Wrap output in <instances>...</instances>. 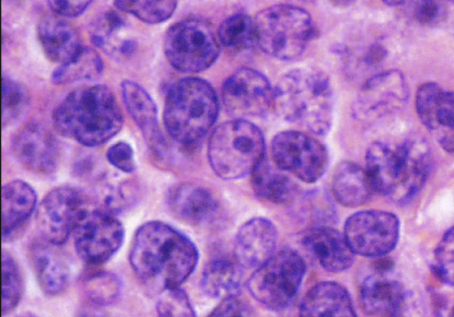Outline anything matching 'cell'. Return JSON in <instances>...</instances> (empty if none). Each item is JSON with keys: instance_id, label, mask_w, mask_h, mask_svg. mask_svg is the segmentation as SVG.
<instances>
[{"instance_id": "obj_1", "label": "cell", "mask_w": 454, "mask_h": 317, "mask_svg": "<svg viewBox=\"0 0 454 317\" xmlns=\"http://www.w3.org/2000/svg\"><path fill=\"white\" fill-rule=\"evenodd\" d=\"M194 243L165 222L139 227L131 246L130 264L142 285L153 293L180 288L198 263Z\"/></svg>"}, {"instance_id": "obj_2", "label": "cell", "mask_w": 454, "mask_h": 317, "mask_svg": "<svg viewBox=\"0 0 454 317\" xmlns=\"http://www.w3.org/2000/svg\"><path fill=\"white\" fill-rule=\"evenodd\" d=\"M432 168V154L422 139L399 145L372 144L366 154V172L372 190L406 204L423 189Z\"/></svg>"}, {"instance_id": "obj_3", "label": "cell", "mask_w": 454, "mask_h": 317, "mask_svg": "<svg viewBox=\"0 0 454 317\" xmlns=\"http://www.w3.org/2000/svg\"><path fill=\"white\" fill-rule=\"evenodd\" d=\"M56 131L86 147L106 144L121 131L123 115L114 92L105 85L80 87L53 112Z\"/></svg>"}, {"instance_id": "obj_4", "label": "cell", "mask_w": 454, "mask_h": 317, "mask_svg": "<svg viewBox=\"0 0 454 317\" xmlns=\"http://www.w3.org/2000/svg\"><path fill=\"white\" fill-rule=\"evenodd\" d=\"M274 107L290 123L313 134H328L333 115L328 76L313 68L290 70L274 88Z\"/></svg>"}, {"instance_id": "obj_5", "label": "cell", "mask_w": 454, "mask_h": 317, "mask_svg": "<svg viewBox=\"0 0 454 317\" xmlns=\"http://www.w3.org/2000/svg\"><path fill=\"white\" fill-rule=\"evenodd\" d=\"M219 112L216 92L208 82L186 77L169 89L164 122L168 133L184 147L201 142L215 123Z\"/></svg>"}, {"instance_id": "obj_6", "label": "cell", "mask_w": 454, "mask_h": 317, "mask_svg": "<svg viewBox=\"0 0 454 317\" xmlns=\"http://www.w3.org/2000/svg\"><path fill=\"white\" fill-rule=\"evenodd\" d=\"M207 157L218 178L237 180L252 172L265 158L261 129L247 120H232L215 128L208 140Z\"/></svg>"}, {"instance_id": "obj_7", "label": "cell", "mask_w": 454, "mask_h": 317, "mask_svg": "<svg viewBox=\"0 0 454 317\" xmlns=\"http://www.w3.org/2000/svg\"><path fill=\"white\" fill-rule=\"evenodd\" d=\"M254 23L261 50L282 61L294 60L304 53L316 34L311 16L294 5L263 9Z\"/></svg>"}, {"instance_id": "obj_8", "label": "cell", "mask_w": 454, "mask_h": 317, "mask_svg": "<svg viewBox=\"0 0 454 317\" xmlns=\"http://www.w3.org/2000/svg\"><path fill=\"white\" fill-rule=\"evenodd\" d=\"M164 48L174 68L184 74H196L204 72L217 60L220 41L211 22L202 18H188L168 30Z\"/></svg>"}, {"instance_id": "obj_9", "label": "cell", "mask_w": 454, "mask_h": 317, "mask_svg": "<svg viewBox=\"0 0 454 317\" xmlns=\"http://www.w3.org/2000/svg\"><path fill=\"white\" fill-rule=\"evenodd\" d=\"M306 273L302 257L294 250L275 253L255 268L248 281L252 297L263 307L282 311L293 302Z\"/></svg>"}, {"instance_id": "obj_10", "label": "cell", "mask_w": 454, "mask_h": 317, "mask_svg": "<svg viewBox=\"0 0 454 317\" xmlns=\"http://www.w3.org/2000/svg\"><path fill=\"white\" fill-rule=\"evenodd\" d=\"M271 150L274 163L279 170L308 184L317 182L329 166L327 147L307 133H278L272 140Z\"/></svg>"}, {"instance_id": "obj_11", "label": "cell", "mask_w": 454, "mask_h": 317, "mask_svg": "<svg viewBox=\"0 0 454 317\" xmlns=\"http://www.w3.org/2000/svg\"><path fill=\"white\" fill-rule=\"evenodd\" d=\"M86 196L71 186H60L43 199L37 226L43 241L64 244L89 213Z\"/></svg>"}, {"instance_id": "obj_12", "label": "cell", "mask_w": 454, "mask_h": 317, "mask_svg": "<svg viewBox=\"0 0 454 317\" xmlns=\"http://www.w3.org/2000/svg\"><path fill=\"white\" fill-rule=\"evenodd\" d=\"M344 236L355 254L381 258L393 251L397 245L400 221L388 211H358L346 221Z\"/></svg>"}, {"instance_id": "obj_13", "label": "cell", "mask_w": 454, "mask_h": 317, "mask_svg": "<svg viewBox=\"0 0 454 317\" xmlns=\"http://www.w3.org/2000/svg\"><path fill=\"white\" fill-rule=\"evenodd\" d=\"M124 240L121 221L106 210H89L74 231L75 250L89 265L106 263L119 251Z\"/></svg>"}, {"instance_id": "obj_14", "label": "cell", "mask_w": 454, "mask_h": 317, "mask_svg": "<svg viewBox=\"0 0 454 317\" xmlns=\"http://www.w3.org/2000/svg\"><path fill=\"white\" fill-rule=\"evenodd\" d=\"M223 101L227 112L238 120L264 116L274 106V89L258 70L244 67L225 81Z\"/></svg>"}, {"instance_id": "obj_15", "label": "cell", "mask_w": 454, "mask_h": 317, "mask_svg": "<svg viewBox=\"0 0 454 317\" xmlns=\"http://www.w3.org/2000/svg\"><path fill=\"white\" fill-rule=\"evenodd\" d=\"M409 96V86L403 74L389 70L366 82L354 104V115L362 122H375L401 110Z\"/></svg>"}, {"instance_id": "obj_16", "label": "cell", "mask_w": 454, "mask_h": 317, "mask_svg": "<svg viewBox=\"0 0 454 317\" xmlns=\"http://www.w3.org/2000/svg\"><path fill=\"white\" fill-rule=\"evenodd\" d=\"M416 112L421 123L444 150L454 154V91L434 82L418 89Z\"/></svg>"}, {"instance_id": "obj_17", "label": "cell", "mask_w": 454, "mask_h": 317, "mask_svg": "<svg viewBox=\"0 0 454 317\" xmlns=\"http://www.w3.org/2000/svg\"><path fill=\"white\" fill-rule=\"evenodd\" d=\"M13 151L23 167L39 174L53 172L60 160L59 143L49 129L37 123L20 129L13 140Z\"/></svg>"}, {"instance_id": "obj_18", "label": "cell", "mask_w": 454, "mask_h": 317, "mask_svg": "<svg viewBox=\"0 0 454 317\" xmlns=\"http://www.w3.org/2000/svg\"><path fill=\"white\" fill-rule=\"evenodd\" d=\"M167 202L172 215L192 226H212L220 214L215 195L195 183H182L171 187Z\"/></svg>"}, {"instance_id": "obj_19", "label": "cell", "mask_w": 454, "mask_h": 317, "mask_svg": "<svg viewBox=\"0 0 454 317\" xmlns=\"http://www.w3.org/2000/svg\"><path fill=\"white\" fill-rule=\"evenodd\" d=\"M278 231L264 218H254L244 223L237 234L235 254L242 267L258 268L275 254Z\"/></svg>"}, {"instance_id": "obj_20", "label": "cell", "mask_w": 454, "mask_h": 317, "mask_svg": "<svg viewBox=\"0 0 454 317\" xmlns=\"http://www.w3.org/2000/svg\"><path fill=\"white\" fill-rule=\"evenodd\" d=\"M90 36L98 49L118 61L131 57L137 48L132 28L119 11L104 12L93 20Z\"/></svg>"}, {"instance_id": "obj_21", "label": "cell", "mask_w": 454, "mask_h": 317, "mask_svg": "<svg viewBox=\"0 0 454 317\" xmlns=\"http://www.w3.org/2000/svg\"><path fill=\"white\" fill-rule=\"evenodd\" d=\"M302 246L325 272L339 273L350 268L355 253L344 234L327 226L312 228L301 239Z\"/></svg>"}, {"instance_id": "obj_22", "label": "cell", "mask_w": 454, "mask_h": 317, "mask_svg": "<svg viewBox=\"0 0 454 317\" xmlns=\"http://www.w3.org/2000/svg\"><path fill=\"white\" fill-rule=\"evenodd\" d=\"M360 303L372 317H403L406 297L403 286L387 273H378L366 278L360 288Z\"/></svg>"}, {"instance_id": "obj_23", "label": "cell", "mask_w": 454, "mask_h": 317, "mask_svg": "<svg viewBox=\"0 0 454 317\" xmlns=\"http://www.w3.org/2000/svg\"><path fill=\"white\" fill-rule=\"evenodd\" d=\"M29 255L35 275L44 295H63L71 281V268L56 245L45 241L34 242Z\"/></svg>"}, {"instance_id": "obj_24", "label": "cell", "mask_w": 454, "mask_h": 317, "mask_svg": "<svg viewBox=\"0 0 454 317\" xmlns=\"http://www.w3.org/2000/svg\"><path fill=\"white\" fill-rule=\"evenodd\" d=\"M121 92L126 109L141 129L151 149L159 156L166 151V143L158 122V109L153 99L141 86L131 80L121 84Z\"/></svg>"}, {"instance_id": "obj_25", "label": "cell", "mask_w": 454, "mask_h": 317, "mask_svg": "<svg viewBox=\"0 0 454 317\" xmlns=\"http://www.w3.org/2000/svg\"><path fill=\"white\" fill-rule=\"evenodd\" d=\"M38 38L45 56L60 66L72 61L84 48L77 30L71 23L56 15L41 19Z\"/></svg>"}, {"instance_id": "obj_26", "label": "cell", "mask_w": 454, "mask_h": 317, "mask_svg": "<svg viewBox=\"0 0 454 317\" xmlns=\"http://www.w3.org/2000/svg\"><path fill=\"white\" fill-rule=\"evenodd\" d=\"M37 206V194L33 187L21 180L7 183L3 187V239L18 238Z\"/></svg>"}, {"instance_id": "obj_27", "label": "cell", "mask_w": 454, "mask_h": 317, "mask_svg": "<svg viewBox=\"0 0 454 317\" xmlns=\"http://www.w3.org/2000/svg\"><path fill=\"white\" fill-rule=\"evenodd\" d=\"M300 317H357L348 292L334 281H322L309 290Z\"/></svg>"}, {"instance_id": "obj_28", "label": "cell", "mask_w": 454, "mask_h": 317, "mask_svg": "<svg viewBox=\"0 0 454 317\" xmlns=\"http://www.w3.org/2000/svg\"><path fill=\"white\" fill-rule=\"evenodd\" d=\"M253 191L263 201L288 205L296 201L299 186L266 157L251 174Z\"/></svg>"}, {"instance_id": "obj_29", "label": "cell", "mask_w": 454, "mask_h": 317, "mask_svg": "<svg viewBox=\"0 0 454 317\" xmlns=\"http://www.w3.org/2000/svg\"><path fill=\"white\" fill-rule=\"evenodd\" d=\"M332 192L337 202L348 208L366 204L372 190L367 172L353 162H344L336 168L332 179Z\"/></svg>"}, {"instance_id": "obj_30", "label": "cell", "mask_w": 454, "mask_h": 317, "mask_svg": "<svg viewBox=\"0 0 454 317\" xmlns=\"http://www.w3.org/2000/svg\"><path fill=\"white\" fill-rule=\"evenodd\" d=\"M242 284V266L238 261L217 258L204 268L201 286L209 297L221 300L237 297Z\"/></svg>"}, {"instance_id": "obj_31", "label": "cell", "mask_w": 454, "mask_h": 317, "mask_svg": "<svg viewBox=\"0 0 454 317\" xmlns=\"http://www.w3.org/2000/svg\"><path fill=\"white\" fill-rule=\"evenodd\" d=\"M104 70V63L99 53L91 48H83L72 61L58 67L51 80L55 85H67L81 81L98 79Z\"/></svg>"}, {"instance_id": "obj_32", "label": "cell", "mask_w": 454, "mask_h": 317, "mask_svg": "<svg viewBox=\"0 0 454 317\" xmlns=\"http://www.w3.org/2000/svg\"><path fill=\"white\" fill-rule=\"evenodd\" d=\"M217 33L220 43L234 54L250 52L258 45L254 20L247 14L226 19Z\"/></svg>"}, {"instance_id": "obj_33", "label": "cell", "mask_w": 454, "mask_h": 317, "mask_svg": "<svg viewBox=\"0 0 454 317\" xmlns=\"http://www.w3.org/2000/svg\"><path fill=\"white\" fill-rule=\"evenodd\" d=\"M83 289L90 304L102 308L116 303L121 295L120 279L106 272H98L85 277Z\"/></svg>"}, {"instance_id": "obj_34", "label": "cell", "mask_w": 454, "mask_h": 317, "mask_svg": "<svg viewBox=\"0 0 454 317\" xmlns=\"http://www.w3.org/2000/svg\"><path fill=\"white\" fill-rule=\"evenodd\" d=\"M29 92L19 82L4 76L3 79V124L8 127L16 123L29 105Z\"/></svg>"}, {"instance_id": "obj_35", "label": "cell", "mask_w": 454, "mask_h": 317, "mask_svg": "<svg viewBox=\"0 0 454 317\" xmlns=\"http://www.w3.org/2000/svg\"><path fill=\"white\" fill-rule=\"evenodd\" d=\"M3 311L10 314L18 307L23 295V279L13 257L6 251L3 254Z\"/></svg>"}, {"instance_id": "obj_36", "label": "cell", "mask_w": 454, "mask_h": 317, "mask_svg": "<svg viewBox=\"0 0 454 317\" xmlns=\"http://www.w3.org/2000/svg\"><path fill=\"white\" fill-rule=\"evenodd\" d=\"M114 6L125 13L132 14L149 25L168 20L176 12L177 2H114Z\"/></svg>"}, {"instance_id": "obj_37", "label": "cell", "mask_w": 454, "mask_h": 317, "mask_svg": "<svg viewBox=\"0 0 454 317\" xmlns=\"http://www.w3.org/2000/svg\"><path fill=\"white\" fill-rule=\"evenodd\" d=\"M157 312L159 317H196L189 297L180 288L160 293Z\"/></svg>"}, {"instance_id": "obj_38", "label": "cell", "mask_w": 454, "mask_h": 317, "mask_svg": "<svg viewBox=\"0 0 454 317\" xmlns=\"http://www.w3.org/2000/svg\"><path fill=\"white\" fill-rule=\"evenodd\" d=\"M434 269L440 280L454 287V226L446 232L437 245Z\"/></svg>"}, {"instance_id": "obj_39", "label": "cell", "mask_w": 454, "mask_h": 317, "mask_svg": "<svg viewBox=\"0 0 454 317\" xmlns=\"http://www.w3.org/2000/svg\"><path fill=\"white\" fill-rule=\"evenodd\" d=\"M106 156L113 167L124 173H133L137 169L134 150L129 144H114L108 149Z\"/></svg>"}, {"instance_id": "obj_40", "label": "cell", "mask_w": 454, "mask_h": 317, "mask_svg": "<svg viewBox=\"0 0 454 317\" xmlns=\"http://www.w3.org/2000/svg\"><path fill=\"white\" fill-rule=\"evenodd\" d=\"M415 18L422 26H436L446 18V9L436 2H421L416 5Z\"/></svg>"}, {"instance_id": "obj_41", "label": "cell", "mask_w": 454, "mask_h": 317, "mask_svg": "<svg viewBox=\"0 0 454 317\" xmlns=\"http://www.w3.org/2000/svg\"><path fill=\"white\" fill-rule=\"evenodd\" d=\"M207 317H254L247 302L238 297L223 300Z\"/></svg>"}, {"instance_id": "obj_42", "label": "cell", "mask_w": 454, "mask_h": 317, "mask_svg": "<svg viewBox=\"0 0 454 317\" xmlns=\"http://www.w3.org/2000/svg\"><path fill=\"white\" fill-rule=\"evenodd\" d=\"M91 2H49L56 16L76 18L82 15Z\"/></svg>"}, {"instance_id": "obj_43", "label": "cell", "mask_w": 454, "mask_h": 317, "mask_svg": "<svg viewBox=\"0 0 454 317\" xmlns=\"http://www.w3.org/2000/svg\"><path fill=\"white\" fill-rule=\"evenodd\" d=\"M76 317H112L107 312H105L102 307L96 306V305L89 304L84 308L81 309Z\"/></svg>"}, {"instance_id": "obj_44", "label": "cell", "mask_w": 454, "mask_h": 317, "mask_svg": "<svg viewBox=\"0 0 454 317\" xmlns=\"http://www.w3.org/2000/svg\"><path fill=\"white\" fill-rule=\"evenodd\" d=\"M386 55H387V52L384 51L382 46L374 45L369 51V52L366 56V62L368 63V65L376 66L379 63H380L384 58H386Z\"/></svg>"}, {"instance_id": "obj_45", "label": "cell", "mask_w": 454, "mask_h": 317, "mask_svg": "<svg viewBox=\"0 0 454 317\" xmlns=\"http://www.w3.org/2000/svg\"><path fill=\"white\" fill-rule=\"evenodd\" d=\"M18 317H39V316L32 314V313H23V314L19 315Z\"/></svg>"}, {"instance_id": "obj_46", "label": "cell", "mask_w": 454, "mask_h": 317, "mask_svg": "<svg viewBox=\"0 0 454 317\" xmlns=\"http://www.w3.org/2000/svg\"><path fill=\"white\" fill-rule=\"evenodd\" d=\"M450 317H454V307L452 308V310L450 312Z\"/></svg>"}]
</instances>
